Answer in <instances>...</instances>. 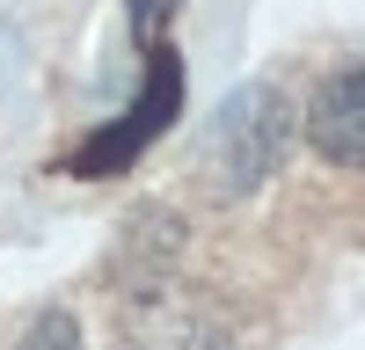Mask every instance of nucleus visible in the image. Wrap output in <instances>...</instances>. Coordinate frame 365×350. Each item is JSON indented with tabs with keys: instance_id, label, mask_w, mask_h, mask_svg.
Masks as SVG:
<instances>
[{
	"instance_id": "1",
	"label": "nucleus",
	"mask_w": 365,
	"mask_h": 350,
	"mask_svg": "<svg viewBox=\"0 0 365 350\" xmlns=\"http://www.w3.org/2000/svg\"><path fill=\"white\" fill-rule=\"evenodd\" d=\"M285 154H292V102L270 80H249V88H234V95L212 110L197 168H205L212 197H249V190H263L270 175L285 168Z\"/></svg>"
},
{
	"instance_id": "2",
	"label": "nucleus",
	"mask_w": 365,
	"mask_h": 350,
	"mask_svg": "<svg viewBox=\"0 0 365 350\" xmlns=\"http://www.w3.org/2000/svg\"><path fill=\"white\" fill-rule=\"evenodd\" d=\"M182 110V58L168 44H146V73H139V95L125 102V117L117 124H103L96 139L81 146V154L66 161V175H81V183H103V175H125L146 146H154Z\"/></svg>"
},
{
	"instance_id": "3",
	"label": "nucleus",
	"mask_w": 365,
	"mask_h": 350,
	"mask_svg": "<svg viewBox=\"0 0 365 350\" xmlns=\"http://www.w3.org/2000/svg\"><path fill=\"white\" fill-rule=\"evenodd\" d=\"M117 350H234V329L205 292L168 277L117 299Z\"/></svg>"
},
{
	"instance_id": "4",
	"label": "nucleus",
	"mask_w": 365,
	"mask_h": 350,
	"mask_svg": "<svg viewBox=\"0 0 365 350\" xmlns=\"http://www.w3.org/2000/svg\"><path fill=\"white\" fill-rule=\"evenodd\" d=\"M175 255H182V219L168 212V204H139V212L117 226V248H110L117 299H125V292H146V285H168Z\"/></svg>"
},
{
	"instance_id": "5",
	"label": "nucleus",
	"mask_w": 365,
	"mask_h": 350,
	"mask_svg": "<svg viewBox=\"0 0 365 350\" xmlns=\"http://www.w3.org/2000/svg\"><path fill=\"white\" fill-rule=\"evenodd\" d=\"M307 146L336 168H365V66H344L307 102Z\"/></svg>"
},
{
	"instance_id": "6",
	"label": "nucleus",
	"mask_w": 365,
	"mask_h": 350,
	"mask_svg": "<svg viewBox=\"0 0 365 350\" xmlns=\"http://www.w3.org/2000/svg\"><path fill=\"white\" fill-rule=\"evenodd\" d=\"M15 350H81V321L66 307H44V314H29V329L15 336Z\"/></svg>"
},
{
	"instance_id": "7",
	"label": "nucleus",
	"mask_w": 365,
	"mask_h": 350,
	"mask_svg": "<svg viewBox=\"0 0 365 350\" xmlns=\"http://www.w3.org/2000/svg\"><path fill=\"white\" fill-rule=\"evenodd\" d=\"M168 8H175V0H132V29H139V44H161Z\"/></svg>"
}]
</instances>
